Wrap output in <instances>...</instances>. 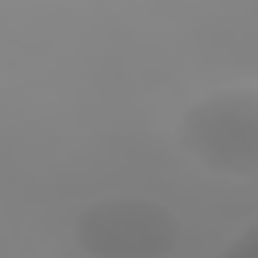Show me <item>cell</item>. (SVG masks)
Instances as JSON below:
<instances>
[{
  "mask_svg": "<svg viewBox=\"0 0 258 258\" xmlns=\"http://www.w3.org/2000/svg\"><path fill=\"white\" fill-rule=\"evenodd\" d=\"M218 258H258V222L242 226V230L218 250Z\"/></svg>",
  "mask_w": 258,
  "mask_h": 258,
  "instance_id": "obj_3",
  "label": "cell"
},
{
  "mask_svg": "<svg viewBox=\"0 0 258 258\" xmlns=\"http://www.w3.org/2000/svg\"><path fill=\"white\" fill-rule=\"evenodd\" d=\"M73 242L85 258H169L181 218L161 198L101 194L73 214Z\"/></svg>",
  "mask_w": 258,
  "mask_h": 258,
  "instance_id": "obj_2",
  "label": "cell"
},
{
  "mask_svg": "<svg viewBox=\"0 0 258 258\" xmlns=\"http://www.w3.org/2000/svg\"><path fill=\"white\" fill-rule=\"evenodd\" d=\"M173 137L189 165L230 181H258V85L202 93L181 109Z\"/></svg>",
  "mask_w": 258,
  "mask_h": 258,
  "instance_id": "obj_1",
  "label": "cell"
}]
</instances>
